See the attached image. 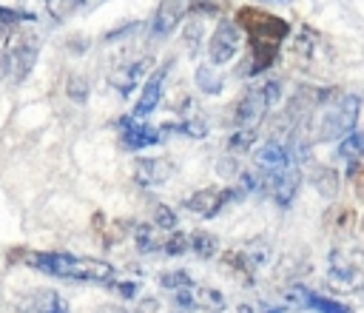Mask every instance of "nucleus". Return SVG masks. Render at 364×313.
Returning a JSON list of instances; mask_svg holds the SVG:
<instances>
[{"label":"nucleus","mask_w":364,"mask_h":313,"mask_svg":"<svg viewBox=\"0 0 364 313\" xmlns=\"http://www.w3.org/2000/svg\"><path fill=\"white\" fill-rule=\"evenodd\" d=\"M236 23L247 31V43H250V63H247L245 74H259V71L270 68L273 60L279 57L284 37L290 34V23L270 14V11H262L256 6L239 9Z\"/></svg>","instance_id":"f257e3e1"},{"label":"nucleus","mask_w":364,"mask_h":313,"mask_svg":"<svg viewBox=\"0 0 364 313\" xmlns=\"http://www.w3.org/2000/svg\"><path fill=\"white\" fill-rule=\"evenodd\" d=\"M26 262L37 267L46 276L71 279V282H97V285H114V265L91 256H74V253H28Z\"/></svg>","instance_id":"f03ea898"},{"label":"nucleus","mask_w":364,"mask_h":313,"mask_svg":"<svg viewBox=\"0 0 364 313\" xmlns=\"http://www.w3.org/2000/svg\"><path fill=\"white\" fill-rule=\"evenodd\" d=\"M358 108H361V100L355 94L338 97L333 105H327L321 111L318 125H316V139L318 142H327V139H341L344 134H350L355 128Z\"/></svg>","instance_id":"7ed1b4c3"},{"label":"nucleus","mask_w":364,"mask_h":313,"mask_svg":"<svg viewBox=\"0 0 364 313\" xmlns=\"http://www.w3.org/2000/svg\"><path fill=\"white\" fill-rule=\"evenodd\" d=\"M327 279L338 290L364 287V250L361 248H336L327 256Z\"/></svg>","instance_id":"20e7f679"},{"label":"nucleus","mask_w":364,"mask_h":313,"mask_svg":"<svg viewBox=\"0 0 364 313\" xmlns=\"http://www.w3.org/2000/svg\"><path fill=\"white\" fill-rule=\"evenodd\" d=\"M279 100H282V83L279 80H267L264 85L250 88L233 108V125L236 128H253Z\"/></svg>","instance_id":"39448f33"},{"label":"nucleus","mask_w":364,"mask_h":313,"mask_svg":"<svg viewBox=\"0 0 364 313\" xmlns=\"http://www.w3.org/2000/svg\"><path fill=\"white\" fill-rule=\"evenodd\" d=\"M34 60H37V40L23 28L11 31L9 40H6L3 65L9 71H14V80H26L28 71L34 68Z\"/></svg>","instance_id":"423d86ee"},{"label":"nucleus","mask_w":364,"mask_h":313,"mask_svg":"<svg viewBox=\"0 0 364 313\" xmlns=\"http://www.w3.org/2000/svg\"><path fill=\"white\" fill-rule=\"evenodd\" d=\"M230 199H242L239 188H202V191L191 193L182 205H185L191 213L210 219V216H216V213H219Z\"/></svg>","instance_id":"0eeeda50"},{"label":"nucleus","mask_w":364,"mask_h":313,"mask_svg":"<svg viewBox=\"0 0 364 313\" xmlns=\"http://www.w3.org/2000/svg\"><path fill=\"white\" fill-rule=\"evenodd\" d=\"M239 43H242L239 23H228V20H222V23L213 28L210 40H208V57H210V63H213V65H225V63H230V60L236 57V51H239Z\"/></svg>","instance_id":"6e6552de"},{"label":"nucleus","mask_w":364,"mask_h":313,"mask_svg":"<svg viewBox=\"0 0 364 313\" xmlns=\"http://www.w3.org/2000/svg\"><path fill=\"white\" fill-rule=\"evenodd\" d=\"M119 131H122V145L128 151H139V148H148V145H156L162 142V128H154V125H145L142 120L136 117H122L119 120Z\"/></svg>","instance_id":"1a4fd4ad"},{"label":"nucleus","mask_w":364,"mask_h":313,"mask_svg":"<svg viewBox=\"0 0 364 313\" xmlns=\"http://www.w3.org/2000/svg\"><path fill=\"white\" fill-rule=\"evenodd\" d=\"M253 162H256V168H259L264 176H276V174H282L284 168L293 165V151H290L284 142L270 139V142H264V145L256 151Z\"/></svg>","instance_id":"9d476101"},{"label":"nucleus","mask_w":364,"mask_h":313,"mask_svg":"<svg viewBox=\"0 0 364 313\" xmlns=\"http://www.w3.org/2000/svg\"><path fill=\"white\" fill-rule=\"evenodd\" d=\"M193 9V0H162L156 14H154V23H151V34L154 37H168L179 20L185 17V11Z\"/></svg>","instance_id":"9b49d317"},{"label":"nucleus","mask_w":364,"mask_h":313,"mask_svg":"<svg viewBox=\"0 0 364 313\" xmlns=\"http://www.w3.org/2000/svg\"><path fill=\"white\" fill-rule=\"evenodd\" d=\"M168 71H171V63H165L159 71L151 74V80L145 83V88H142V94H139L134 111H131V117L142 120V117H148V114L159 105V100H162V88H165V80H168Z\"/></svg>","instance_id":"f8f14e48"},{"label":"nucleus","mask_w":364,"mask_h":313,"mask_svg":"<svg viewBox=\"0 0 364 313\" xmlns=\"http://www.w3.org/2000/svg\"><path fill=\"white\" fill-rule=\"evenodd\" d=\"M171 162L168 159H154V156H142L136 159V168H134V179L136 185L142 188H159L171 179Z\"/></svg>","instance_id":"ddd939ff"},{"label":"nucleus","mask_w":364,"mask_h":313,"mask_svg":"<svg viewBox=\"0 0 364 313\" xmlns=\"http://www.w3.org/2000/svg\"><path fill=\"white\" fill-rule=\"evenodd\" d=\"M148 68H151V57H139V60H134V63H125V65H119V68L111 71V85H114L122 97H128V94L136 88V83L145 77Z\"/></svg>","instance_id":"4468645a"},{"label":"nucleus","mask_w":364,"mask_h":313,"mask_svg":"<svg viewBox=\"0 0 364 313\" xmlns=\"http://www.w3.org/2000/svg\"><path fill=\"white\" fill-rule=\"evenodd\" d=\"M267 182H270V193H273V199H276V205H282V208H287L293 199H296V193H299V185H301V174H299V168H284L282 174H276V176H267Z\"/></svg>","instance_id":"2eb2a0df"},{"label":"nucleus","mask_w":364,"mask_h":313,"mask_svg":"<svg viewBox=\"0 0 364 313\" xmlns=\"http://www.w3.org/2000/svg\"><path fill=\"white\" fill-rule=\"evenodd\" d=\"M324 222H327L330 230H336V233H347V230H353V225H355V208L336 205V208L327 211Z\"/></svg>","instance_id":"dca6fc26"},{"label":"nucleus","mask_w":364,"mask_h":313,"mask_svg":"<svg viewBox=\"0 0 364 313\" xmlns=\"http://www.w3.org/2000/svg\"><path fill=\"white\" fill-rule=\"evenodd\" d=\"M28 313H68V304L57 290H40Z\"/></svg>","instance_id":"f3484780"},{"label":"nucleus","mask_w":364,"mask_h":313,"mask_svg":"<svg viewBox=\"0 0 364 313\" xmlns=\"http://www.w3.org/2000/svg\"><path fill=\"white\" fill-rule=\"evenodd\" d=\"M338 156H341V159H350V162L361 159V156H364V134L355 131V128H353L350 134H344L341 142H338Z\"/></svg>","instance_id":"a211bd4d"},{"label":"nucleus","mask_w":364,"mask_h":313,"mask_svg":"<svg viewBox=\"0 0 364 313\" xmlns=\"http://www.w3.org/2000/svg\"><path fill=\"white\" fill-rule=\"evenodd\" d=\"M82 3L85 0H46V11H48V17L54 23H65L74 11L82 9Z\"/></svg>","instance_id":"6ab92c4d"},{"label":"nucleus","mask_w":364,"mask_h":313,"mask_svg":"<svg viewBox=\"0 0 364 313\" xmlns=\"http://www.w3.org/2000/svg\"><path fill=\"white\" fill-rule=\"evenodd\" d=\"M193 80H196L199 91H205V94H219L222 91V74L213 65H199Z\"/></svg>","instance_id":"aec40b11"},{"label":"nucleus","mask_w":364,"mask_h":313,"mask_svg":"<svg viewBox=\"0 0 364 313\" xmlns=\"http://www.w3.org/2000/svg\"><path fill=\"white\" fill-rule=\"evenodd\" d=\"M191 250H193L199 259H210V256H216L219 242H216L213 233H208V230H196V233L191 236Z\"/></svg>","instance_id":"412c9836"},{"label":"nucleus","mask_w":364,"mask_h":313,"mask_svg":"<svg viewBox=\"0 0 364 313\" xmlns=\"http://www.w3.org/2000/svg\"><path fill=\"white\" fill-rule=\"evenodd\" d=\"M304 304L313 307L316 313H350L347 304H341V302H336V299H327V296H321V293H313V290H307Z\"/></svg>","instance_id":"4be33fe9"},{"label":"nucleus","mask_w":364,"mask_h":313,"mask_svg":"<svg viewBox=\"0 0 364 313\" xmlns=\"http://www.w3.org/2000/svg\"><path fill=\"white\" fill-rule=\"evenodd\" d=\"M134 242H136V250H139V253H154V250H159L156 225H136Z\"/></svg>","instance_id":"5701e85b"},{"label":"nucleus","mask_w":364,"mask_h":313,"mask_svg":"<svg viewBox=\"0 0 364 313\" xmlns=\"http://www.w3.org/2000/svg\"><path fill=\"white\" fill-rule=\"evenodd\" d=\"M313 182H316V191H318L321 196H327V199H333V196L338 193V174H336L333 168H321V171L313 176Z\"/></svg>","instance_id":"b1692460"},{"label":"nucleus","mask_w":364,"mask_h":313,"mask_svg":"<svg viewBox=\"0 0 364 313\" xmlns=\"http://www.w3.org/2000/svg\"><path fill=\"white\" fill-rule=\"evenodd\" d=\"M171 131H179V134H188L193 139H202L208 134V122L202 117H185L179 125H171Z\"/></svg>","instance_id":"393cba45"},{"label":"nucleus","mask_w":364,"mask_h":313,"mask_svg":"<svg viewBox=\"0 0 364 313\" xmlns=\"http://www.w3.org/2000/svg\"><path fill=\"white\" fill-rule=\"evenodd\" d=\"M253 142H256V131H253V128H236V131L228 137V148H230V151H247Z\"/></svg>","instance_id":"a878e982"},{"label":"nucleus","mask_w":364,"mask_h":313,"mask_svg":"<svg viewBox=\"0 0 364 313\" xmlns=\"http://www.w3.org/2000/svg\"><path fill=\"white\" fill-rule=\"evenodd\" d=\"M23 20L31 23L34 14H31V11H17V9H6V6H0V31H6V28H11V26H20Z\"/></svg>","instance_id":"bb28decb"},{"label":"nucleus","mask_w":364,"mask_h":313,"mask_svg":"<svg viewBox=\"0 0 364 313\" xmlns=\"http://www.w3.org/2000/svg\"><path fill=\"white\" fill-rule=\"evenodd\" d=\"M191 248V239L182 233V230H171V236H168V242L162 245V250H165V256H182L185 250Z\"/></svg>","instance_id":"cd10ccee"},{"label":"nucleus","mask_w":364,"mask_h":313,"mask_svg":"<svg viewBox=\"0 0 364 313\" xmlns=\"http://www.w3.org/2000/svg\"><path fill=\"white\" fill-rule=\"evenodd\" d=\"M159 285L168 287V290H179V287H191L193 279H191L185 270H168V273L159 276Z\"/></svg>","instance_id":"c85d7f7f"},{"label":"nucleus","mask_w":364,"mask_h":313,"mask_svg":"<svg viewBox=\"0 0 364 313\" xmlns=\"http://www.w3.org/2000/svg\"><path fill=\"white\" fill-rule=\"evenodd\" d=\"M347 176H350L353 193H355L358 199H364V156H361V159H355V162H350V171H347Z\"/></svg>","instance_id":"c756f323"},{"label":"nucleus","mask_w":364,"mask_h":313,"mask_svg":"<svg viewBox=\"0 0 364 313\" xmlns=\"http://www.w3.org/2000/svg\"><path fill=\"white\" fill-rule=\"evenodd\" d=\"M154 225L159 230H173L176 228V213L168 208V205H156L154 208Z\"/></svg>","instance_id":"7c9ffc66"},{"label":"nucleus","mask_w":364,"mask_h":313,"mask_svg":"<svg viewBox=\"0 0 364 313\" xmlns=\"http://www.w3.org/2000/svg\"><path fill=\"white\" fill-rule=\"evenodd\" d=\"M199 304H205L210 310H222L225 307V296L219 290H213V287H202L199 290Z\"/></svg>","instance_id":"2f4dec72"},{"label":"nucleus","mask_w":364,"mask_h":313,"mask_svg":"<svg viewBox=\"0 0 364 313\" xmlns=\"http://www.w3.org/2000/svg\"><path fill=\"white\" fill-rule=\"evenodd\" d=\"M245 256H247V262L256 267V265H264V262L270 259V248H267L264 242H253V245L247 248V253H245Z\"/></svg>","instance_id":"473e14b6"},{"label":"nucleus","mask_w":364,"mask_h":313,"mask_svg":"<svg viewBox=\"0 0 364 313\" xmlns=\"http://www.w3.org/2000/svg\"><path fill=\"white\" fill-rule=\"evenodd\" d=\"M173 302H176V307H182V310H196V307H199V299H196V293H193L191 287H179V290L173 293Z\"/></svg>","instance_id":"72a5a7b5"},{"label":"nucleus","mask_w":364,"mask_h":313,"mask_svg":"<svg viewBox=\"0 0 364 313\" xmlns=\"http://www.w3.org/2000/svg\"><path fill=\"white\" fill-rule=\"evenodd\" d=\"M85 94H88V83H85L82 77H71V80H68V97L77 100V102H82Z\"/></svg>","instance_id":"f704fd0d"},{"label":"nucleus","mask_w":364,"mask_h":313,"mask_svg":"<svg viewBox=\"0 0 364 313\" xmlns=\"http://www.w3.org/2000/svg\"><path fill=\"white\" fill-rule=\"evenodd\" d=\"M236 171V165H233V159H222V165H219V174L222 176H230Z\"/></svg>","instance_id":"c9c22d12"},{"label":"nucleus","mask_w":364,"mask_h":313,"mask_svg":"<svg viewBox=\"0 0 364 313\" xmlns=\"http://www.w3.org/2000/svg\"><path fill=\"white\" fill-rule=\"evenodd\" d=\"M119 293H122L125 299H131V296H136V285H134V282H125V285H119Z\"/></svg>","instance_id":"e433bc0d"},{"label":"nucleus","mask_w":364,"mask_h":313,"mask_svg":"<svg viewBox=\"0 0 364 313\" xmlns=\"http://www.w3.org/2000/svg\"><path fill=\"white\" fill-rule=\"evenodd\" d=\"M267 313H290V310H287V307H270Z\"/></svg>","instance_id":"4c0bfd02"},{"label":"nucleus","mask_w":364,"mask_h":313,"mask_svg":"<svg viewBox=\"0 0 364 313\" xmlns=\"http://www.w3.org/2000/svg\"><path fill=\"white\" fill-rule=\"evenodd\" d=\"M239 313H253V310H250L247 304H239Z\"/></svg>","instance_id":"58836bf2"},{"label":"nucleus","mask_w":364,"mask_h":313,"mask_svg":"<svg viewBox=\"0 0 364 313\" xmlns=\"http://www.w3.org/2000/svg\"><path fill=\"white\" fill-rule=\"evenodd\" d=\"M273 3H290V0H273Z\"/></svg>","instance_id":"ea45409f"},{"label":"nucleus","mask_w":364,"mask_h":313,"mask_svg":"<svg viewBox=\"0 0 364 313\" xmlns=\"http://www.w3.org/2000/svg\"><path fill=\"white\" fill-rule=\"evenodd\" d=\"M361 233H364V219H361Z\"/></svg>","instance_id":"a19ab883"}]
</instances>
